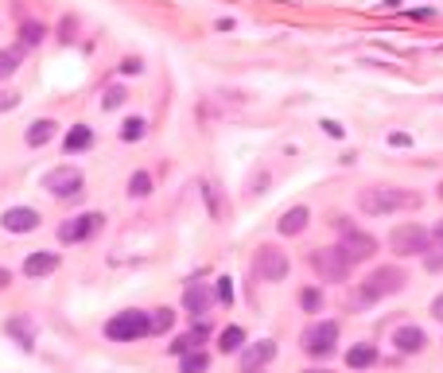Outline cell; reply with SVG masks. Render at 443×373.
Here are the masks:
<instances>
[{
    "mask_svg": "<svg viewBox=\"0 0 443 373\" xmlns=\"http://www.w3.org/2000/svg\"><path fill=\"white\" fill-rule=\"evenodd\" d=\"M242 346H245V331L242 327H226L222 339H218V350H222V354H234V350H242Z\"/></svg>",
    "mask_w": 443,
    "mask_h": 373,
    "instance_id": "cell-22",
    "label": "cell"
},
{
    "mask_svg": "<svg viewBox=\"0 0 443 373\" xmlns=\"http://www.w3.org/2000/svg\"><path fill=\"white\" fill-rule=\"evenodd\" d=\"M319 303H323L319 288H303V292H300V307H303V311H319Z\"/></svg>",
    "mask_w": 443,
    "mask_h": 373,
    "instance_id": "cell-28",
    "label": "cell"
},
{
    "mask_svg": "<svg viewBox=\"0 0 443 373\" xmlns=\"http://www.w3.org/2000/svg\"><path fill=\"white\" fill-rule=\"evenodd\" d=\"M8 334H12V339H20V346H27V350H32L35 327L27 323V319H8Z\"/></svg>",
    "mask_w": 443,
    "mask_h": 373,
    "instance_id": "cell-23",
    "label": "cell"
},
{
    "mask_svg": "<svg viewBox=\"0 0 443 373\" xmlns=\"http://www.w3.org/2000/svg\"><path fill=\"white\" fill-rule=\"evenodd\" d=\"M101 222H105V218H101L98 210H86V214H78V218H70V222L59 225V237L67 241V245H74V241H90L93 233L101 230Z\"/></svg>",
    "mask_w": 443,
    "mask_h": 373,
    "instance_id": "cell-9",
    "label": "cell"
},
{
    "mask_svg": "<svg viewBox=\"0 0 443 373\" xmlns=\"http://www.w3.org/2000/svg\"><path fill=\"white\" fill-rule=\"evenodd\" d=\"M389 245H393V253H401V257H428V253H432V233H428L424 225H397V230L389 233Z\"/></svg>",
    "mask_w": 443,
    "mask_h": 373,
    "instance_id": "cell-4",
    "label": "cell"
},
{
    "mask_svg": "<svg viewBox=\"0 0 443 373\" xmlns=\"http://www.w3.org/2000/svg\"><path fill=\"white\" fill-rule=\"evenodd\" d=\"M218 299H222V303H230V299H234V284H230V276H222V280H218Z\"/></svg>",
    "mask_w": 443,
    "mask_h": 373,
    "instance_id": "cell-31",
    "label": "cell"
},
{
    "mask_svg": "<svg viewBox=\"0 0 443 373\" xmlns=\"http://www.w3.org/2000/svg\"><path fill=\"white\" fill-rule=\"evenodd\" d=\"M148 319H152V334H164V331H171V323H176V311H171V307H156Z\"/></svg>",
    "mask_w": 443,
    "mask_h": 373,
    "instance_id": "cell-24",
    "label": "cell"
},
{
    "mask_svg": "<svg viewBox=\"0 0 443 373\" xmlns=\"http://www.w3.org/2000/svg\"><path fill=\"white\" fill-rule=\"evenodd\" d=\"M432 237H435V241H439V245H443V222H439V225H435V230H432Z\"/></svg>",
    "mask_w": 443,
    "mask_h": 373,
    "instance_id": "cell-38",
    "label": "cell"
},
{
    "mask_svg": "<svg viewBox=\"0 0 443 373\" xmlns=\"http://www.w3.org/2000/svg\"><path fill=\"white\" fill-rule=\"evenodd\" d=\"M183 307L191 311L194 319L206 315V311H210V284H187V292H183Z\"/></svg>",
    "mask_w": 443,
    "mask_h": 373,
    "instance_id": "cell-13",
    "label": "cell"
},
{
    "mask_svg": "<svg viewBox=\"0 0 443 373\" xmlns=\"http://www.w3.org/2000/svg\"><path fill=\"white\" fill-rule=\"evenodd\" d=\"M4 230L8 233H32V230H39V210H32V207H12V210H4Z\"/></svg>",
    "mask_w": 443,
    "mask_h": 373,
    "instance_id": "cell-12",
    "label": "cell"
},
{
    "mask_svg": "<svg viewBox=\"0 0 443 373\" xmlns=\"http://www.w3.org/2000/svg\"><path fill=\"white\" fill-rule=\"evenodd\" d=\"M43 183H47V191L55 195V199H78L82 187H86V179H82L78 167H55Z\"/></svg>",
    "mask_w": 443,
    "mask_h": 373,
    "instance_id": "cell-7",
    "label": "cell"
},
{
    "mask_svg": "<svg viewBox=\"0 0 443 373\" xmlns=\"http://www.w3.org/2000/svg\"><path fill=\"white\" fill-rule=\"evenodd\" d=\"M90 144H93V129L90 124H74V129L67 133V140H62V148L67 152H82V148H90Z\"/></svg>",
    "mask_w": 443,
    "mask_h": 373,
    "instance_id": "cell-19",
    "label": "cell"
},
{
    "mask_svg": "<svg viewBox=\"0 0 443 373\" xmlns=\"http://www.w3.org/2000/svg\"><path fill=\"white\" fill-rule=\"evenodd\" d=\"M43 35H47V27L43 24H35V20H27V24H20V47H39L43 43Z\"/></svg>",
    "mask_w": 443,
    "mask_h": 373,
    "instance_id": "cell-21",
    "label": "cell"
},
{
    "mask_svg": "<svg viewBox=\"0 0 443 373\" xmlns=\"http://www.w3.org/2000/svg\"><path fill=\"white\" fill-rule=\"evenodd\" d=\"M144 133H148V121H144V117H128V121L121 124V136H125L128 144H133V140H140Z\"/></svg>",
    "mask_w": 443,
    "mask_h": 373,
    "instance_id": "cell-25",
    "label": "cell"
},
{
    "mask_svg": "<svg viewBox=\"0 0 443 373\" xmlns=\"http://www.w3.org/2000/svg\"><path fill=\"white\" fill-rule=\"evenodd\" d=\"M121 101H125V86H109V90H105V101H101V105L113 109V105H121Z\"/></svg>",
    "mask_w": 443,
    "mask_h": 373,
    "instance_id": "cell-29",
    "label": "cell"
},
{
    "mask_svg": "<svg viewBox=\"0 0 443 373\" xmlns=\"http://www.w3.org/2000/svg\"><path fill=\"white\" fill-rule=\"evenodd\" d=\"M55 268H59V253H32V257L24 261V276H32V280L51 276Z\"/></svg>",
    "mask_w": 443,
    "mask_h": 373,
    "instance_id": "cell-15",
    "label": "cell"
},
{
    "mask_svg": "<svg viewBox=\"0 0 443 373\" xmlns=\"http://www.w3.org/2000/svg\"><path fill=\"white\" fill-rule=\"evenodd\" d=\"M308 207H292V210H284V218H280V222H276V230L284 233V237H292V233H300L303 225H308Z\"/></svg>",
    "mask_w": 443,
    "mask_h": 373,
    "instance_id": "cell-16",
    "label": "cell"
},
{
    "mask_svg": "<svg viewBox=\"0 0 443 373\" xmlns=\"http://www.w3.org/2000/svg\"><path fill=\"white\" fill-rule=\"evenodd\" d=\"M8 280H12V273L8 268H0V288H8Z\"/></svg>",
    "mask_w": 443,
    "mask_h": 373,
    "instance_id": "cell-37",
    "label": "cell"
},
{
    "mask_svg": "<svg viewBox=\"0 0 443 373\" xmlns=\"http://www.w3.org/2000/svg\"><path fill=\"white\" fill-rule=\"evenodd\" d=\"M373 362H377L373 342H358V346H350V354H346V365H350V369H369Z\"/></svg>",
    "mask_w": 443,
    "mask_h": 373,
    "instance_id": "cell-17",
    "label": "cell"
},
{
    "mask_svg": "<svg viewBox=\"0 0 443 373\" xmlns=\"http://www.w3.org/2000/svg\"><path fill=\"white\" fill-rule=\"evenodd\" d=\"M432 315H435V319H443V296H435V303H432Z\"/></svg>",
    "mask_w": 443,
    "mask_h": 373,
    "instance_id": "cell-36",
    "label": "cell"
},
{
    "mask_svg": "<svg viewBox=\"0 0 443 373\" xmlns=\"http://www.w3.org/2000/svg\"><path fill=\"white\" fill-rule=\"evenodd\" d=\"M335 346H338V323H335V319L311 323L308 331H303V350H308L311 358H326V354H335Z\"/></svg>",
    "mask_w": 443,
    "mask_h": 373,
    "instance_id": "cell-5",
    "label": "cell"
},
{
    "mask_svg": "<svg viewBox=\"0 0 443 373\" xmlns=\"http://www.w3.org/2000/svg\"><path fill=\"white\" fill-rule=\"evenodd\" d=\"M206 365H210V358L202 354V350H194V354H187V358H183V365H179V369H183V373H202Z\"/></svg>",
    "mask_w": 443,
    "mask_h": 373,
    "instance_id": "cell-27",
    "label": "cell"
},
{
    "mask_svg": "<svg viewBox=\"0 0 443 373\" xmlns=\"http://www.w3.org/2000/svg\"><path fill=\"white\" fill-rule=\"evenodd\" d=\"M121 70H125V74H140L144 63H140V58H125V63H121Z\"/></svg>",
    "mask_w": 443,
    "mask_h": 373,
    "instance_id": "cell-33",
    "label": "cell"
},
{
    "mask_svg": "<svg viewBox=\"0 0 443 373\" xmlns=\"http://www.w3.org/2000/svg\"><path fill=\"white\" fill-rule=\"evenodd\" d=\"M338 249H343V257L350 261V265H362V261H369L377 253V241L369 237V233H358V230H346V237L338 241Z\"/></svg>",
    "mask_w": 443,
    "mask_h": 373,
    "instance_id": "cell-10",
    "label": "cell"
},
{
    "mask_svg": "<svg viewBox=\"0 0 443 373\" xmlns=\"http://www.w3.org/2000/svg\"><path fill=\"white\" fill-rule=\"evenodd\" d=\"M308 373H326V369H308Z\"/></svg>",
    "mask_w": 443,
    "mask_h": 373,
    "instance_id": "cell-39",
    "label": "cell"
},
{
    "mask_svg": "<svg viewBox=\"0 0 443 373\" xmlns=\"http://www.w3.org/2000/svg\"><path fill=\"white\" fill-rule=\"evenodd\" d=\"M389 144H397V148H409V136H404V133H393V136H389Z\"/></svg>",
    "mask_w": 443,
    "mask_h": 373,
    "instance_id": "cell-34",
    "label": "cell"
},
{
    "mask_svg": "<svg viewBox=\"0 0 443 373\" xmlns=\"http://www.w3.org/2000/svg\"><path fill=\"white\" fill-rule=\"evenodd\" d=\"M20 105V93L16 90H0V113H8V109Z\"/></svg>",
    "mask_w": 443,
    "mask_h": 373,
    "instance_id": "cell-30",
    "label": "cell"
},
{
    "mask_svg": "<svg viewBox=\"0 0 443 373\" xmlns=\"http://www.w3.org/2000/svg\"><path fill=\"white\" fill-rule=\"evenodd\" d=\"M148 191H152V175L148 171H133V179H128V195H133V199H144Z\"/></svg>",
    "mask_w": 443,
    "mask_h": 373,
    "instance_id": "cell-26",
    "label": "cell"
},
{
    "mask_svg": "<svg viewBox=\"0 0 443 373\" xmlns=\"http://www.w3.org/2000/svg\"><path fill=\"white\" fill-rule=\"evenodd\" d=\"M311 265H315V273L323 276V280H346V273H350V261L343 257V249L331 245V249H315V257H311Z\"/></svg>",
    "mask_w": 443,
    "mask_h": 373,
    "instance_id": "cell-8",
    "label": "cell"
},
{
    "mask_svg": "<svg viewBox=\"0 0 443 373\" xmlns=\"http://www.w3.org/2000/svg\"><path fill=\"white\" fill-rule=\"evenodd\" d=\"M144 334H152V319L144 315V311H121V315H113L105 323L109 342H136V339H144Z\"/></svg>",
    "mask_w": 443,
    "mask_h": 373,
    "instance_id": "cell-3",
    "label": "cell"
},
{
    "mask_svg": "<svg viewBox=\"0 0 443 373\" xmlns=\"http://www.w3.org/2000/svg\"><path fill=\"white\" fill-rule=\"evenodd\" d=\"M358 207L366 214H397V210H416L420 195L416 191H397V187H369L358 195Z\"/></svg>",
    "mask_w": 443,
    "mask_h": 373,
    "instance_id": "cell-1",
    "label": "cell"
},
{
    "mask_svg": "<svg viewBox=\"0 0 443 373\" xmlns=\"http://www.w3.org/2000/svg\"><path fill=\"white\" fill-rule=\"evenodd\" d=\"M323 129H326L331 136H343V124H335V121H323Z\"/></svg>",
    "mask_w": 443,
    "mask_h": 373,
    "instance_id": "cell-35",
    "label": "cell"
},
{
    "mask_svg": "<svg viewBox=\"0 0 443 373\" xmlns=\"http://www.w3.org/2000/svg\"><path fill=\"white\" fill-rule=\"evenodd\" d=\"M253 273H257V280H284L288 276V257H284V249H276V245H260L257 249V261H253Z\"/></svg>",
    "mask_w": 443,
    "mask_h": 373,
    "instance_id": "cell-6",
    "label": "cell"
},
{
    "mask_svg": "<svg viewBox=\"0 0 443 373\" xmlns=\"http://www.w3.org/2000/svg\"><path fill=\"white\" fill-rule=\"evenodd\" d=\"M424 265L432 268V273H439V268H443V245L435 249V253H428V257H424Z\"/></svg>",
    "mask_w": 443,
    "mask_h": 373,
    "instance_id": "cell-32",
    "label": "cell"
},
{
    "mask_svg": "<svg viewBox=\"0 0 443 373\" xmlns=\"http://www.w3.org/2000/svg\"><path fill=\"white\" fill-rule=\"evenodd\" d=\"M276 358V342L272 339H260V342H249V346L242 350V373H257L265 369L268 362Z\"/></svg>",
    "mask_w": 443,
    "mask_h": 373,
    "instance_id": "cell-11",
    "label": "cell"
},
{
    "mask_svg": "<svg viewBox=\"0 0 443 373\" xmlns=\"http://www.w3.org/2000/svg\"><path fill=\"white\" fill-rule=\"evenodd\" d=\"M424 342H428V334L420 331V327H397V334H393V346L401 350V354H420Z\"/></svg>",
    "mask_w": 443,
    "mask_h": 373,
    "instance_id": "cell-14",
    "label": "cell"
},
{
    "mask_svg": "<svg viewBox=\"0 0 443 373\" xmlns=\"http://www.w3.org/2000/svg\"><path fill=\"white\" fill-rule=\"evenodd\" d=\"M47 140H55V121H51V117H39V121H32V129H27V144H32V148H43Z\"/></svg>",
    "mask_w": 443,
    "mask_h": 373,
    "instance_id": "cell-18",
    "label": "cell"
},
{
    "mask_svg": "<svg viewBox=\"0 0 443 373\" xmlns=\"http://www.w3.org/2000/svg\"><path fill=\"white\" fill-rule=\"evenodd\" d=\"M20 63H24V47H8L0 51V78H12L20 70Z\"/></svg>",
    "mask_w": 443,
    "mask_h": 373,
    "instance_id": "cell-20",
    "label": "cell"
},
{
    "mask_svg": "<svg viewBox=\"0 0 443 373\" xmlns=\"http://www.w3.org/2000/svg\"><path fill=\"white\" fill-rule=\"evenodd\" d=\"M404 280H409V276H404L401 268H393V265H389V268H377V273H373V276H369V280L358 288L354 303H358V307L377 303L381 296H393V292H401V288H404Z\"/></svg>",
    "mask_w": 443,
    "mask_h": 373,
    "instance_id": "cell-2",
    "label": "cell"
}]
</instances>
